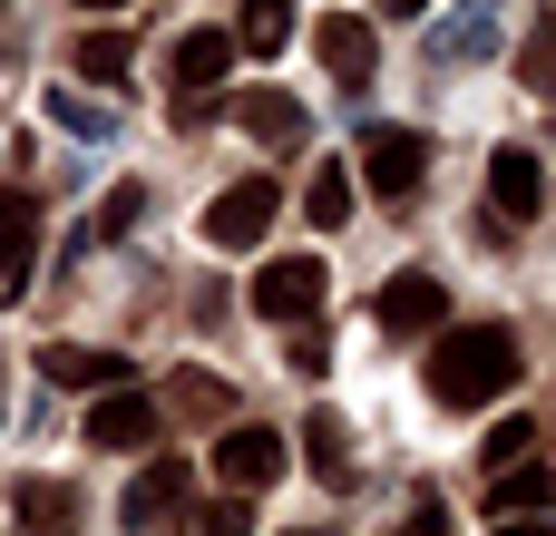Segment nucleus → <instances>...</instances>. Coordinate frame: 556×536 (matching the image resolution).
<instances>
[{
    "label": "nucleus",
    "instance_id": "nucleus-16",
    "mask_svg": "<svg viewBox=\"0 0 556 536\" xmlns=\"http://www.w3.org/2000/svg\"><path fill=\"white\" fill-rule=\"evenodd\" d=\"M352 195H362V176L323 156V166H313V186H303V215H313V225L332 234V225H352Z\"/></svg>",
    "mask_w": 556,
    "mask_h": 536
},
{
    "label": "nucleus",
    "instance_id": "nucleus-21",
    "mask_svg": "<svg viewBox=\"0 0 556 536\" xmlns=\"http://www.w3.org/2000/svg\"><path fill=\"white\" fill-rule=\"evenodd\" d=\"M137 215H147V186H117V195L98 205V225H88V244H117V234H137Z\"/></svg>",
    "mask_w": 556,
    "mask_h": 536
},
{
    "label": "nucleus",
    "instance_id": "nucleus-27",
    "mask_svg": "<svg viewBox=\"0 0 556 536\" xmlns=\"http://www.w3.org/2000/svg\"><path fill=\"white\" fill-rule=\"evenodd\" d=\"M498 536H556V527H547V518H508Z\"/></svg>",
    "mask_w": 556,
    "mask_h": 536
},
{
    "label": "nucleus",
    "instance_id": "nucleus-30",
    "mask_svg": "<svg viewBox=\"0 0 556 536\" xmlns=\"http://www.w3.org/2000/svg\"><path fill=\"white\" fill-rule=\"evenodd\" d=\"M293 536H323V527H293Z\"/></svg>",
    "mask_w": 556,
    "mask_h": 536
},
{
    "label": "nucleus",
    "instance_id": "nucleus-29",
    "mask_svg": "<svg viewBox=\"0 0 556 536\" xmlns=\"http://www.w3.org/2000/svg\"><path fill=\"white\" fill-rule=\"evenodd\" d=\"M381 10H430V0H381Z\"/></svg>",
    "mask_w": 556,
    "mask_h": 536
},
{
    "label": "nucleus",
    "instance_id": "nucleus-18",
    "mask_svg": "<svg viewBox=\"0 0 556 536\" xmlns=\"http://www.w3.org/2000/svg\"><path fill=\"white\" fill-rule=\"evenodd\" d=\"M283 39H293V0H244V10H235V49L274 59Z\"/></svg>",
    "mask_w": 556,
    "mask_h": 536
},
{
    "label": "nucleus",
    "instance_id": "nucleus-11",
    "mask_svg": "<svg viewBox=\"0 0 556 536\" xmlns=\"http://www.w3.org/2000/svg\"><path fill=\"white\" fill-rule=\"evenodd\" d=\"M186 488H195V478H186V459H147V469L127 478L117 518H127V527H166V508H186Z\"/></svg>",
    "mask_w": 556,
    "mask_h": 536
},
{
    "label": "nucleus",
    "instance_id": "nucleus-20",
    "mask_svg": "<svg viewBox=\"0 0 556 536\" xmlns=\"http://www.w3.org/2000/svg\"><path fill=\"white\" fill-rule=\"evenodd\" d=\"M49 117H59L68 137H117V117H108L98 98H78V88H49Z\"/></svg>",
    "mask_w": 556,
    "mask_h": 536
},
{
    "label": "nucleus",
    "instance_id": "nucleus-13",
    "mask_svg": "<svg viewBox=\"0 0 556 536\" xmlns=\"http://www.w3.org/2000/svg\"><path fill=\"white\" fill-rule=\"evenodd\" d=\"M225 68H235V29H186L176 39V98H205Z\"/></svg>",
    "mask_w": 556,
    "mask_h": 536
},
{
    "label": "nucleus",
    "instance_id": "nucleus-10",
    "mask_svg": "<svg viewBox=\"0 0 556 536\" xmlns=\"http://www.w3.org/2000/svg\"><path fill=\"white\" fill-rule=\"evenodd\" d=\"M39 371H49L59 391H117V381H137V361H127V352H88V342H49V352H39Z\"/></svg>",
    "mask_w": 556,
    "mask_h": 536
},
{
    "label": "nucleus",
    "instance_id": "nucleus-6",
    "mask_svg": "<svg viewBox=\"0 0 556 536\" xmlns=\"http://www.w3.org/2000/svg\"><path fill=\"white\" fill-rule=\"evenodd\" d=\"M88 439H98V449H117V459H137V449L156 439V400H147L137 381L98 391V400H88Z\"/></svg>",
    "mask_w": 556,
    "mask_h": 536
},
{
    "label": "nucleus",
    "instance_id": "nucleus-19",
    "mask_svg": "<svg viewBox=\"0 0 556 536\" xmlns=\"http://www.w3.org/2000/svg\"><path fill=\"white\" fill-rule=\"evenodd\" d=\"M78 78L88 88H127V29H88L78 39Z\"/></svg>",
    "mask_w": 556,
    "mask_h": 536
},
{
    "label": "nucleus",
    "instance_id": "nucleus-23",
    "mask_svg": "<svg viewBox=\"0 0 556 536\" xmlns=\"http://www.w3.org/2000/svg\"><path fill=\"white\" fill-rule=\"evenodd\" d=\"M10 508H20V527H59V518H68V488H59V478H29Z\"/></svg>",
    "mask_w": 556,
    "mask_h": 536
},
{
    "label": "nucleus",
    "instance_id": "nucleus-1",
    "mask_svg": "<svg viewBox=\"0 0 556 536\" xmlns=\"http://www.w3.org/2000/svg\"><path fill=\"white\" fill-rule=\"evenodd\" d=\"M518 332L508 322H450L430 352V400L440 410H489L498 391H518Z\"/></svg>",
    "mask_w": 556,
    "mask_h": 536
},
{
    "label": "nucleus",
    "instance_id": "nucleus-3",
    "mask_svg": "<svg viewBox=\"0 0 556 536\" xmlns=\"http://www.w3.org/2000/svg\"><path fill=\"white\" fill-rule=\"evenodd\" d=\"M215 478H225L235 498H264V488L283 478V439H274L264 420H235V430L215 439Z\"/></svg>",
    "mask_w": 556,
    "mask_h": 536
},
{
    "label": "nucleus",
    "instance_id": "nucleus-15",
    "mask_svg": "<svg viewBox=\"0 0 556 536\" xmlns=\"http://www.w3.org/2000/svg\"><path fill=\"white\" fill-rule=\"evenodd\" d=\"M538 508H556V469H538V459L498 469V488H489V518H538Z\"/></svg>",
    "mask_w": 556,
    "mask_h": 536
},
{
    "label": "nucleus",
    "instance_id": "nucleus-25",
    "mask_svg": "<svg viewBox=\"0 0 556 536\" xmlns=\"http://www.w3.org/2000/svg\"><path fill=\"white\" fill-rule=\"evenodd\" d=\"M195 536H254L244 498H215V508H195Z\"/></svg>",
    "mask_w": 556,
    "mask_h": 536
},
{
    "label": "nucleus",
    "instance_id": "nucleus-7",
    "mask_svg": "<svg viewBox=\"0 0 556 536\" xmlns=\"http://www.w3.org/2000/svg\"><path fill=\"white\" fill-rule=\"evenodd\" d=\"M29 273H39V205L10 186V195H0V312L29 293Z\"/></svg>",
    "mask_w": 556,
    "mask_h": 536
},
{
    "label": "nucleus",
    "instance_id": "nucleus-14",
    "mask_svg": "<svg viewBox=\"0 0 556 536\" xmlns=\"http://www.w3.org/2000/svg\"><path fill=\"white\" fill-rule=\"evenodd\" d=\"M225 127H244V137H264V146H293V137H303V98L254 88V98H235V117H225Z\"/></svg>",
    "mask_w": 556,
    "mask_h": 536
},
{
    "label": "nucleus",
    "instance_id": "nucleus-26",
    "mask_svg": "<svg viewBox=\"0 0 556 536\" xmlns=\"http://www.w3.org/2000/svg\"><path fill=\"white\" fill-rule=\"evenodd\" d=\"M401 536H450V508H440V498H420V508H410V527Z\"/></svg>",
    "mask_w": 556,
    "mask_h": 536
},
{
    "label": "nucleus",
    "instance_id": "nucleus-28",
    "mask_svg": "<svg viewBox=\"0 0 556 536\" xmlns=\"http://www.w3.org/2000/svg\"><path fill=\"white\" fill-rule=\"evenodd\" d=\"M78 10H108V20H117V10H127V0H78Z\"/></svg>",
    "mask_w": 556,
    "mask_h": 536
},
{
    "label": "nucleus",
    "instance_id": "nucleus-12",
    "mask_svg": "<svg viewBox=\"0 0 556 536\" xmlns=\"http://www.w3.org/2000/svg\"><path fill=\"white\" fill-rule=\"evenodd\" d=\"M313 49H323V68H332L342 88H371V68H381L371 20H323V29H313Z\"/></svg>",
    "mask_w": 556,
    "mask_h": 536
},
{
    "label": "nucleus",
    "instance_id": "nucleus-24",
    "mask_svg": "<svg viewBox=\"0 0 556 536\" xmlns=\"http://www.w3.org/2000/svg\"><path fill=\"white\" fill-rule=\"evenodd\" d=\"M518 78H528L538 98H556V20H547V29H528V59H518Z\"/></svg>",
    "mask_w": 556,
    "mask_h": 536
},
{
    "label": "nucleus",
    "instance_id": "nucleus-17",
    "mask_svg": "<svg viewBox=\"0 0 556 536\" xmlns=\"http://www.w3.org/2000/svg\"><path fill=\"white\" fill-rule=\"evenodd\" d=\"M303 459H313V478H323V488H342V478H352V439H342V420H332V410H313V420H303Z\"/></svg>",
    "mask_w": 556,
    "mask_h": 536
},
{
    "label": "nucleus",
    "instance_id": "nucleus-4",
    "mask_svg": "<svg viewBox=\"0 0 556 536\" xmlns=\"http://www.w3.org/2000/svg\"><path fill=\"white\" fill-rule=\"evenodd\" d=\"M254 312H264V322H313V312H323V264H313V254H274V264L254 273Z\"/></svg>",
    "mask_w": 556,
    "mask_h": 536
},
{
    "label": "nucleus",
    "instance_id": "nucleus-22",
    "mask_svg": "<svg viewBox=\"0 0 556 536\" xmlns=\"http://www.w3.org/2000/svg\"><path fill=\"white\" fill-rule=\"evenodd\" d=\"M528 449H538V430H528V420H498V430L479 439V469H518Z\"/></svg>",
    "mask_w": 556,
    "mask_h": 536
},
{
    "label": "nucleus",
    "instance_id": "nucleus-5",
    "mask_svg": "<svg viewBox=\"0 0 556 536\" xmlns=\"http://www.w3.org/2000/svg\"><path fill=\"white\" fill-rule=\"evenodd\" d=\"M420 176H430V137H420V127H381V137H371V156H362V186H371L381 205H401Z\"/></svg>",
    "mask_w": 556,
    "mask_h": 536
},
{
    "label": "nucleus",
    "instance_id": "nucleus-9",
    "mask_svg": "<svg viewBox=\"0 0 556 536\" xmlns=\"http://www.w3.org/2000/svg\"><path fill=\"white\" fill-rule=\"evenodd\" d=\"M450 322V283L440 273H391L381 283V332H440Z\"/></svg>",
    "mask_w": 556,
    "mask_h": 536
},
{
    "label": "nucleus",
    "instance_id": "nucleus-2",
    "mask_svg": "<svg viewBox=\"0 0 556 536\" xmlns=\"http://www.w3.org/2000/svg\"><path fill=\"white\" fill-rule=\"evenodd\" d=\"M274 215H283L274 176H235V186L205 205V244H215V254H254V244L274 234Z\"/></svg>",
    "mask_w": 556,
    "mask_h": 536
},
{
    "label": "nucleus",
    "instance_id": "nucleus-8",
    "mask_svg": "<svg viewBox=\"0 0 556 536\" xmlns=\"http://www.w3.org/2000/svg\"><path fill=\"white\" fill-rule=\"evenodd\" d=\"M489 205H498V225H528V215L547 205V166H538L528 146H498V156H489Z\"/></svg>",
    "mask_w": 556,
    "mask_h": 536
}]
</instances>
